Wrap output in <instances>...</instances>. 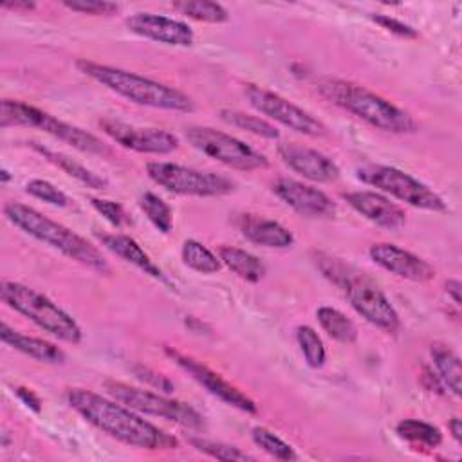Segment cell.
I'll list each match as a JSON object with an SVG mask.
<instances>
[{
	"mask_svg": "<svg viewBox=\"0 0 462 462\" xmlns=\"http://www.w3.org/2000/svg\"><path fill=\"white\" fill-rule=\"evenodd\" d=\"M180 256L186 267L200 273V274H213L217 271H220L222 262L220 258L209 251L204 244H200L199 240H184L182 249H180Z\"/></svg>",
	"mask_w": 462,
	"mask_h": 462,
	"instance_id": "obj_28",
	"label": "cell"
},
{
	"mask_svg": "<svg viewBox=\"0 0 462 462\" xmlns=\"http://www.w3.org/2000/svg\"><path fill=\"white\" fill-rule=\"evenodd\" d=\"M370 18H372L377 25H381L383 29H386L388 32H392V34H395V36H399V38L413 40V38L419 36V32H417L411 25H408V23H404V22H401V20L390 16V14H372Z\"/></svg>",
	"mask_w": 462,
	"mask_h": 462,
	"instance_id": "obj_38",
	"label": "cell"
},
{
	"mask_svg": "<svg viewBox=\"0 0 462 462\" xmlns=\"http://www.w3.org/2000/svg\"><path fill=\"white\" fill-rule=\"evenodd\" d=\"M357 177L365 184H370L413 208L426 211H446V202L437 191L399 168L368 164L357 170Z\"/></svg>",
	"mask_w": 462,
	"mask_h": 462,
	"instance_id": "obj_9",
	"label": "cell"
},
{
	"mask_svg": "<svg viewBox=\"0 0 462 462\" xmlns=\"http://www.w3.org/2000/svg\"><path fill=\"white\" fill-rule=\"evenodd\" d=\"M97 238L108 251H112L121 260L132 263L134 267L152 276L153 280L168 285L170 289H175V285L168 280L164 271L150 258V254L132 236L121 235V233H103V235H97Z\"/></svg>",
	"mask_w": 462,
	"mask_h": 462,
	"instance_id": "obj_20",
	"label": "cell"
},
{
	"mask_svg": "<svg viewBox=\"0 0 462 462\" xmlns=\"http://www.w3.org/2000/svg\"><path fill=\"white\" fill-rule=\"evenodd\" d=\"M171 7L180 14L204 23H222L229 18V13L222 4L208 0H182L173 2Z\"/></svg>",
	"mask_w": 462,
	"mask_h": 462,
	"instance_id": "obj_29",
	"label": "cell"
},
{
	"mask_svg": "<svg viewBox=\"0 0 462 462\" xmlns=\"http://www.w3.org/2000/svg\"><path fill=\"white\" fill-rule=\"evenodd\" d=\"M164 354L177 365L180 366L186 374H189L206 392H209L211 395H215L217 399H220L222 402L245 411V413H256L258 408L254 404V401L251 397H247L244 392H240L236 386H233L231 383H227L220 374L213 372L211 368H208L206 365H202L200 361L171 348V346H164Z\"/></svg>",
	"mask_w": 462,
	"mask_h": 462,
	"instance_id": "obj_14",
	"label": "cell"
},
{
	"mask_svg": "<svg viewBox=\"0 0 462 462\" xmlns=\"http://www.w3.org/2000/svg\"><path fill=\"white\" fill-rule=\"evenodd\" d=\"M316 318H318V323L321 325V328L332 339H336L339 343H345V345H350L357 339L356 323L346 314H343L341 310H337L334 307H328V305H323L316 310Z\"/></svg>",
	"mask_w": 462,
	"mask_h": 462,
	"instance_id": "obj_26",
	"label": "cell"
},
{
	"mask_svg": "<svg viewBox=\"0 0 462 462\" xmlns=\"http://www.w3.org/2000/svg\"><path fill=\"white\" fill-rule=\"evenodd\" d=\"M65 397L70 408L87 422L126 446L150 451L175 449L179 446V440L173 435L152 424L119 401L106 399L85 388H69Z\"/></svg>",
	"mask_w": 462,
	"mask_h": 462,
	"instance_id": "obj_1",
	"label": "cell"
},
{
	"mask_svg": "<svg viewBox=\"0 0 462 462\" xmlns=\"http://www.w3.org/2000/svg\"><path fill=\"white\" fill-rule=\"evenodd\" d=\"M139 208L146 215V218L155 226V229H159L164 235L171 231V226H173L171 208L161 197H157L152 191H144L139 197Z\"/></svg>",
	"mask_w": 462,
	"mask_h": 462,
	"instance_id": "obj_31",
	"label": "cell"
},
{
	"mask_svg": "<svg viewBox=\"0 0 462 462\" xmlns=\"http://www.w3.org/2000/svg\"><path fill=\"white\" fill-rule=\"evenodd\" d=\"M188 442L200 453L217 458V460H231V462H245V460H254V457H251L249 453L242 451L236 446L226 444V442H218V440H209L204 437H189Z\"/></svg>",
	"mask_w": 462,
	"mask_h": 462,
	"instance_id": "obj_34",
	"label": "cell"
},
{
	"mask_svg": "<svg viewBox=\"0 0 462 462\" xmlns=\"http://www.w3.org/2000/svg\"><path fill=\"white\" fill-rule=\"evenodd\" d=\"M316 90L336 106L357 116L377 130L392 134H411L417 130V121L406 110L354 81L319 78Z\"/></svg>",
	"mask_w": 462,
	"mask_h": 462,
	"instance_id": "obj_3",
	"label": "cell"
},
{
	"mask_svg": "<svg viewBox=\"0 0 462 462\" xmlns=\"http://www.w3.org/2000/svg\"><path fill=\"white\" fill-rule=\"evenodd\" d=\"M274 195L301 217L332 218L336 215L334 200L321 189L296 179L282 177L273 184Z\"/></svg>",
	"mask_w": 462,
	"mask_h": 462,
	"instance_id": "obj_15",
	"label": "cell"
},
{
	"mask_svg": "<svg viewBox=\"0 0 462 462\" xmlns=\"http://www.w3.org/2000/svg\"><path fill=\"white\" fill-rule=\"evenodd\" d=\"M76 67L105 88L116 92L117 96L143 106L161 108V110H173V112H193L195 103L193 99L180 92L175 87L166 83L139 76L135 72H128L117 67H110L105 63L90 61V60H78Z\"/></svg>",
	"mask_w": 462,
	"mask_h": 462,
	"instance_id": "obj_5",
	"label": "cell"
},
{
	"mask_svg": "<svg viewBox=\"0 0 462 462\" xmlns=\"http://www.w3.org/2000/svg\"><path fill=\"white\" fill-rule=\"evenodd\" d=\"M220 119L235 128H240L244 132H249L253 135H258V137H263V139H271V141H276L280 139V130L271 125L269 121H265L263 117H258V116H251V114H245V112H240V110H233V108H222L220 112Z\"/></svg>",
	"mask_w": 462,
	"mask_h": 462,
	"instance_id": "obj_27",
	"label": "cell"
},
{
	"mask_svg": "<svg viewBox=\"0 0 462 462\" xmlns=\"http://www.w3.org/2000/svg\"><path fill=\"white\" fill-rule=\"evenodd\" d=\"M244 96L254 110H258L260 114L267 116L269 119L283 125L292 132H298L309 137L327 135V126L318 117H314L310 112L291 103L289 99L282 97L276 92L247 83L244 85Z\"/></svg>",
	"mask_w": 462,
	"mask_h": 462,
	"instance_id": "obj_12",
	"label": "cell"
},
{
	"mask_svg": "<svg viewBox=\"0 0 462 462\" xmlns=\"http://www.w3.org/2000/svg\"><path fill=\"white\" fill-rule=\"evenodd\" d=\"M184 135L193 148L233 170L253 171L269 166V161L263 153L251 148L244 141L211 126H188Z\"/></svg>",
	"mask_w": 462,
	"mask_h": 462,
	"instance_id": "obj_10",
	"label": "cell"
},
{
	"mask_svg": "<svg viewBox=\"0 0 462 462\" xmlns=\"http://www.w3.org/2000/svg\"><path fill=\"white\" fill-rule=\"evenodd\" d=\"M99 126L112 141L139 153L164 155L179 148V137L162 128L135 126L114 117L99 119Z\"/></svg>",
	"mask_w": 462,
	"mask_h": 462,
	"instance_id": "obj_13",
	"label": "cell"
},
{
	"mask_svg": "<svg viewBox=\"0 0 462 462\" xmlns=\"http://www.w3.org/2000/svg\"><path fill=\"white\" fill-rule=\"evenodd\" d=\"M63 5L70 11L83 13V14H94V16H110L119 11V5L106 0H72L63 2Z\"/></svg>",
	"mask_w": 462,
	"mask_h": 462,
	"instance_id": "obj_37",
	"label": "cell"
},
{
	"mask_svg": "<svg viewBox=\"0 0 462 462\" xmlns=\"http://www.w3.org/2000/svg\"><path fill=\"white\" fill-rule=\"evenodd\" d=\"M372 262L384 271L411 282H430L435 276V269L420 256L388 242L372 244L368 249Z\"/></svg>",
	"mask_w": 462,
	"mask_h": 462,
	"instance_id": "obj_18",
	"label": "cell"
},
{
	"mask_svg": "<svg viewBox=\"0 0 462 462\" xmlns=\"http://www.w3.org/2000/svg\"><path fill=\"white\" fill-rule=\"evenodd\" d=\"M395 433L408 442L426 446V448H437L442 442L440 430L419 419H402L395 426Z\"/></svg>",
	"mask_w": 462,
	"mask_h": 462,
	"instance_id": "obj_30",
	"label": "cell"
},
{
	"mask_svg": "<svg viewBox=\"0 0 462 462\" xmlns=\"http://www.w3.org/2000/svg\"><path fill=\"white\" fill-rule=\"evenodd\" d=\"M460 291H462V283L458 280H448L446 282V292L451 296L453 303L458 307L460 305Z\"/></svg>",
	"mask_w": 462,
	"mask_h": 462,
	"instance_id": "obj_42",
	"label": "cell"
},
{
	"mask_svg": "<svg viewBox=\"0 0 462 462\" xmlns=\"http://www.w3.org/2000/svg\"><path fill=\"white\" fill-rule=\"evenodd\" d=\"M90 206L112 226L116 227H123L126 224H130V217L126 215L125 208L116 202V200H108V199H99V197H90Z\"/></svg>",
	"mask_w": 462,
	"mask_h": 462,
	"instance_id": "obj_36",
	"label": "cell"
},
{
	"mask_svg": "<svg viewBox=\"0 0 462 462\" xmlns=\"http://www.w3.org/2000/svg\"><path fill=\"white\" fill-rule=\"evenodd\" d=\"M218 258L227 269H231L236 276H240L245 282L256 283L265 276L263 262L245 249L235 245H222L218 249Z\"/></svg>",
	"mask_w": 462,
	"mask_h": 462,
	"instance_id": "obj_23",
	"label": "cell"
},
{
	"mask_svg": "<svg viewBox=\"0 0 462 462\" xmlns=\"http://www.w3.org/2000/svg\"><path fill=\"white\" fill-rule=\"evenodd\" d=\"M16 395H18V399H20L27 408H31L32 411H36V413L42 411V401H40V397H38L31 388L18 386V388H16Z\"/></svg>",
	"mask_w": 462,
	"mask_h": 462,
	"instance_id": "obj_40",
	"label": "cell"
},
{
	"mask_svg": "<svg viewBox=\"0 0 462 462\" xmlns=\"http://www.w3.org/2000/svg\"><path fill=\"white\" fill-rule=\"evenodd\" d=\"M345 202L372 224L384 229H399L406 224V213L401 206L377 191H348L343 193Z\"/></svg>",
	"mask_w": 462,
	"mask_h": 462,
	"instance_id": "obj_19",
	"label": "cell"
},
{
	"mask_svg": "<svg viewBox=\"0 0 462 462\" xmlns=\"http://www.w3.org/2000/svg\"><path fill=\"white\" fill-rule=\"evenodd\" d=\"M430 352L442 386L458 397L462 392V366L458 356L444 343H433Z\"/></svg>",
	"mask_w": 462,
	"mask_h": 462,
	"instance_id": "obj_25",
	"label": "cell"
},
{
	"mask_svg": "<svg viewBox=\"0 0 462 462\" xmlns=\"http://www.w3.org/2000/svg\"><path fill=\"white\" fill-rule=\"evenodd\" d=\"M125 23L130 32L164 45L189 47L195 40L193 29L188 23L155 13H134Z\"/></svg>",
	"mask_w": 462,
	"mask_h": 462,
	"instance_id": "obj_17",
	"label": "cell"
},
{
	"mask_svg": "<svg viewBox=\"0 0 462 462\" xmlns=\"http://www.w3.org/2000/svg\"><path fill=\"white\" fill-rule=\"evenodd\" d=\"M278 155L285 166L312 182H332L339 177V166L328 155L300 143H282Z\"/></svg>",
	"mask_w": 462,
	"mask_h": 462,
	"instance_id": "obj_16",
	"label": "cell"
},
{
	"mask_svg": "<svg viewBox=\"0 0 462 462\" xmlns=\"http://www.w3.org/2000/svg\"><path fill=\"white\" fill-rule=\"evenodd\" d=\"M25 191L31 195V197H34V199H38V200H43V202H47V204H51V206H58V208H65V206H69V197L60 189V188H56L52 182H49V180H43V179H32V180H29L27 184H25Z\"/></svg>",
	"mask_w": 462,
	"mask_h": 462,
	"instance_id": "obj_35",
	"label": "cell"
},
{
	"mask_svg": "<svg viewBox=\"0 0 462 462\" xmlns=\"http://www.w3.org/2000/svg\"><path fill=\"white\" fill-rule=\"evenodd\" d=\"M134 374L137 375V379H141L143 383L153 386L155 390L159 392H164V393H171L175 390V384L162 374L152 370L150 366H143V365H135L134 366Z\"/></svg>",
	"mask_w": 462,
	"mask_h": 462,
	"instance_id": "obj_39",
	"label": "cell"
},
{
	"mask_svg": "<svg viewBox=\"0 0 462 462\" xmlns=\"http://www.w3.org/2000/svg\"><path fill=\"white\" fill-rule=\"evenodd\" d=\"M0 298L9 309L25 316L51 336L70 345L81 343L83 332L78 321L36 289L18 282L4 280L0 283Z\"/></svg>",
	"mask_w": 462,
	"mask_h": 462,
	"instance_id": "obj_6",
	"label": "cell"
},
{
	"mask_svg": "<svg viewBox=\"0 0 462 462\" xmlns=\"http://www.w3.org/2000/svg\"><path fill=\"white\" fill-rule=\"evenodd\" d=\"M4 215L13 226L22 229L25 235L36 238L42 244H47L49 247L60 251L67 258L99 274L110 273V265L106 258L101 254V251L96 245H92L87 238L65 227L63 224L54 222L49 217L42 215L34 208L11 200L4 204Z\"/></svg>",
	"mask_w": 462,
	"mask_h": 462,
	"instance_id": "obj_4",
	"label": "cell"
},
{
	"mask_svg": "<svg viewBox=\"0 0 462 462\" xmlns=\"http://www.w3.org/2000/svg\"><path fill=\"white\" fill-rule=\"evenodd\" d=\"M296 341L298 346L305 357V363L310 368H321L325 365L327 359V350L325 345L321 341V337L318 336V332L309 327V325H300L296 328Z\"/></svg>",
	"mask_w": 462,
	"mask_h": 462,
	"instance_id": "obj_32",
	"label": "cell"
},
{
	"mask_svg": "<svg viewBox=\"0 0 462 462\" xmlns=\"http://www.w3.org/2000/svg\"><path fill=\"white\" fill-rule=\"evenodd\" d=\"M0 337L11 348H14V350H18V352H22V354L40 361V363L61 365L67 359L65 352L60 346H56L54 343L40 339V337L27 336V334H22V332L14 330L13 327H9L7 323H2Z\"/></svg>",
	"mask_w": 462,
	"mask_h": 462,
	"instance_id": "obj_22",
	"label": "cell"
},
{
	"mask_svg": "<svg viewBox=\"0 0 462 462\" xmlns=\"http://www.w3.org/2000/svg\"><path fill=\"white\" fill-rule=\"evenodd\" d=\"M4 9H9V11H14V13H29L36 7L34 2H29V0H14V2H5L2 4Z\"/></svg>",
	"mask_w": 462,
	"mask_h": 462,
	"instance_id": "obj_41",
	"label": "cell"
},
{
	"mask_svg": "<svg viewBox=\"0 0 462 462\" xmlns=\"http://www.w3.org/2000/svg\"><path fill=\"white\" fill-rule=\"evenodd\" d=\"M148 177L161 188L177 195L220 197L236 189V182L222 173L200 171L175 162L153 161L146 164Z\"/></svg>",
	"mask_w": 462,
	"mask_h": 462,
	"instance_id": "obj_8",
	"label": "cell"
},
{
	"mask_svg": "<svg viewBox=\"0 0 462 462\" xmlns=\"http://www.w3.org/2000/svg\"><path fill=\"white\" fill-rule=\"evenodd\" d=\"M236 227L249 242L256 245L285 249L294 242L292 233L285 226L262 215L244 213L236 218Z\"/></svg>",
	"mask_w": 462,
	"mask_h": 462,
	"instance_id": "obj_21",
	"label": "cell"
},
{
	"mask_svg": "<svg viewBox=\"0 0 462 462\" xmlns=\"http://www.w3.org/2000/svg\"><path fill=\"white\" fill-rule=\"evenodd\" d=\"M251 439L253 442L263 449L267 455L278 458V460H296L298 458V453L294 451V448L285 442L283 439H280L276 433H273L271 430L263 428V426H256L251 430Z\"/></svg>",
	"mask_w": 462,
	"mask_h": 462,
	"instance_id": "obj_33",
	"label": "cell"
},
{
	"mask_svg": "<svg viewBox=\"0 0 462 462\" xmlns=\"http://www.w3.org/2000/svg\"><path fill=\"white\" fill-rule=\"evenodd\" d=\"M448 428H449V431H451V437L460 444V442H462V422H460V419H458V417H453V419L449 420Z\"/></svg>",
	"mask_w": 462,
	"mask_h": 462,
	"instance_id": "obj_43",
	"label": "cell"
},
{
	"mask_svg": "<svg viewBox=\"0 0 462 462\" xmlns=\"http://www.w3.org/2000/svg\"><path fill=\"white\" fill-rule=\"evenodd\" d=\"M106 390L116 401L135 410L137 413L161 417L164 420H171L191 430L204 428V417L188 402L175 401L166 395L141 390L125 383H106Z\"/></svg>",
	"mask_w": 462,
	"mask_h": 462,
	"instance_id": "obj_11",
	"label": "cell"
},
{
	"mask_svg": "<svg viewBox=\"0 0 462 462\" xmlns=\"http://www.w3.org/2000/svg\"><path fill=\"white\" fill-rule=\"evenodd\" d=\"M0 126H29V128H40L52 137L70 144L72 148L83 152V153H97V155H110L112 150L96 135L90 132L65 123L49 112H43L42 108H36L32 105H27L23 101L16 99H2L0 103Z\"/></svg>",
	"mask_w": 462,
	"mask_h": 462,
	"instance_id": "obj_7",
	"label": "cell"
},
{
	"mask_svg": "<svg viewBox=\"0 0 462 462\" xmlns=\"http://www.w3.org/2000/svg\"><path fill=\"white\" fill-rule=\"evenodd\" d=\"M316 265L325 278L343 289L348 303L365 321L388 334H395L401 328L397 310L383 289L363 271L321 253L316 256Z\"/></svg>",
	"mask_w": 462,
	"mask_h": 462,
	"instance_id": "obj_2",
	"label": "cell"
},
{
	"mask_svg": "<svg viewBox=\"0 0 462 462\" xmlns=\"http://www.w3.org/2000/svg\"><path fill=\"white\" fill-rule=\"evenodd\" d=\"M31 146L38 152V153H42L49 162H52L54 166H58L60 170H63L67 175H70V177H74L76 180H79L81 184H85L87 188H92V189H103V188H106V179H103L101 175H97V173H94L92 170H88L87 166H83L81 162H78L76 159H72V157H69V155H65V153H61V152H54V150H51V148H45V146H42V144H38V143H31Z\"/></svg>",
	"mask_w": 462,
	"mask_h": 462,
	"instance_id": "obj_24",
	"label": "cell"
},
{
	"mask_svg": "<svg viewBox=\"0 0 462 462\" xmlns=\"http://www.w3.org/2000/svg\"><path fill=\"white\" fill-rule=\"evenodd\" d=\"M9 179H11V175H9V171L4 168L2 171H0V180H2V184H5V182H9Z\"/></svg>",
	"mask_w": 462,
	"mask_h": 462,
	"instance_id": "obj_44",
	"label": "cell"
}]
</instances>
